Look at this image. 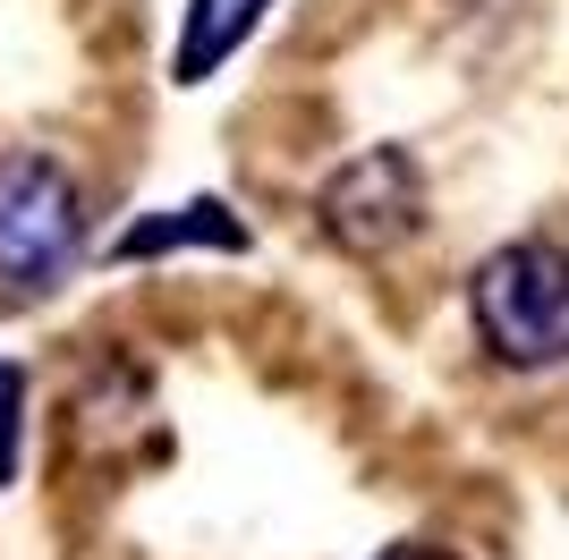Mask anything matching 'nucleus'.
<instances>
[{"label":"nucleus","instance_id":"obj_1","mask_svg":"<svg viewBox=\"0 0 569 560\" xmlns=\"http://www.w3.org/2000/svg\"><path fill=\"white\" fill-rule=\"evenodd\" d=\"M468 323L485 357L510 373L569 366V247L561 238H510L468 272Z\"/></svg>","mask_w":569,"mask_h":560},{"label":"nucleus","instance_id":"obj_4","mask_svg":"<svg viewBox=\"0 0 569 560\" xmlns=\"http://www.w3.org/2000/svg\"><path fill=\"white\" fill-rule=\"evenodd\" d=\"M263 18H272V0H188L179 9V43H170V77L179 86H213L263 34Z\"/></svg>","mask_w":569,"mask_h":560},{"label":"nucleus","instance_id":"obj_2","mask_svg":"<svg viewBox=\"0 0 569 560\" xmlns=\"http://www.w3.org/2000/svg\"><path fill=\"white\" fill-rule=\"evenodd\" d=\"M86 256V196L51 153H0V289H60Z\"/></svg>","mask_w":569,"mask_h":560},{"label":"nucleus","instance_id":"obj_7","mask_svg":"<svg viewBox=\"0 0 569 560\" xmlns=\"http://www.w3.org/2000/svg\"><path fill=\"white\" fill-rule=\"evenodd\" d=\"M375 560H459V552H442V543H391V552H375Z\"/></svg>","mask_w":569,"mask_h":560},{"label":"nucleus","instance_id":"obj_5","mask_svg":"<svg viewBox=\"0 0 569 560\" xmlns=\"http://www.w3.org/2000/svg\"><path fill=\"white\" fill-rule=\"evenodd\" d=\"M179 247H213V256H247V221H238L221 196H196V204H170V212H144L137 230H119L111 256L119 263H144V256H179Z\"/></svg>","mask_w":569,"mask_h":560},{"label":"nucleus","instance_id":"obj_3","mask_svg":"<svg viewBox=\"0 0 569 560\" xmlns=\"http://www.w3.org/2000/svg\"><path fill=\"white\" fill-rule=\"evenodd\" d=\"M315 221L340 256H400L426 230V170L408 144H366L315 187Z\"/></svg>","mask_w":569,"mask_h":560},{"label":"nucleus","instance_id":"obj_6","mask_svg":"<svg viewBox=\"0 0 569 560\" xmlns=\"http://www.w3.org/2000/svg\"><path fill=\"white\" fill-rule=\"evenodd\" d=\"M26 459V366H0V484H18Z\"/></svg>","mask_w":569,"mask_h":560}]
</instances>
